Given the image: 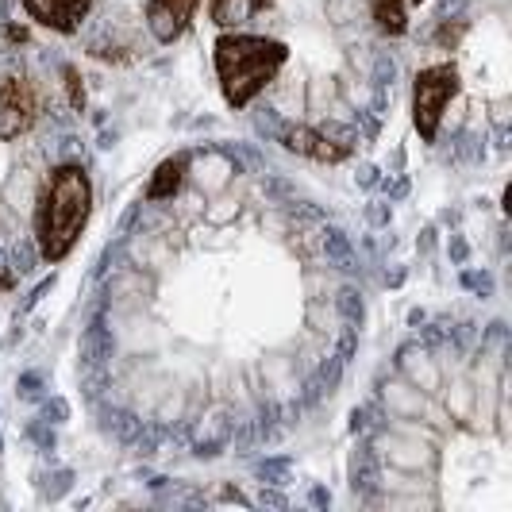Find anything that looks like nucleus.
Returning a JSON list of instances; mask_svg holds the SVG:
<instances>
[{"label": "nucleus", "mask_w": 512, "mask_h": 512, "mask_svg": "<svg viewBox=\"0 0 512 512\" xmlns=\"http://www.w3.org/2000/svg\"><path fill=\"white\" fill-rule=\"evenodd\" d=\"M89 212H93L89 174L74 162L54 166L35 201V239H39V255L51 266L77 247L81 231L89 224Z\"/></svg>", "instance_id": "obj_1"}, {"label": "nucleus", "mask_w": 512, "mask_h": 512, "mask_svg": "<svg viewBox=\"0 0 512 512\" xmlns=\"http://www.w3.org/2000/svg\"><path fill=\"white\" fill-rule=\"evenodd\" d=\"M216 77L220 93L231 108H247L258 93L282 74L289 62V47L270 35H247V31H228L216 39Z\"/></svg>", "instance_id": "obj_2"}, {"label": "nucleus", "mask_w": 512, "mask_h": 512, "mask_svg": "<svg viewBox=\"0 0 512 512\" xmlns=\"http://www.w3.org/2000/svg\"><path fill=\"white\" fill-rule=\"evenodd\" d=\"M459 93V70L451 62H439V66H428L416 74V85H412V120H416V131L424 143H432L439 135V124H443V112L451 97Z\"/></svg>", "instance_id": "obj_3"}, {"label": "nucleus", "mask_w": 512, "mask_h": 512, "mask_svg": "<svg viewBox=\"0 0 512 512\" xmlns=\"http://www.w3.org/2000/svg\"><path fill=\"white\" fill-rule=\"evenodd\" d=\"M43 116V93L24 74H12L0 81V143L20 139Z\"/></svg>", "instance_id": "obj_4"}, {"label": "nucleus", "mask_w": 512, "mask_h": 512, "mask_svg": "<svg viewBox=\"0 0 512 512\" xmlns=\"http://www.w3.org/2000/svg\"><path fill=\"white\" fill-rule=\"evenodd\" d=\"M285 147L316 162H343L355 151V135L343 128H289L282 135Z\"/></svg>", "instance_id": "obj_5"}, {"label": "nucleus", "mask_w": 512, "mask_h": 512, "mask_svg": "<svg viewBox=\"0 0 512 512\" xmlns=\"http://www.w3.org/2000/svg\"><path fill=\"white\" fill-rule=\"evenodd\" d=\"M197 8H201V0H147L143 16H147V27L158 43H174L189 31Z\"/></svg>", "instance_id": "obj_6"}, {"label": "nucleus", "mask_w": 512, "mask_h": 512, "mask_svg": "<svg viewBox=\"0 0 512 512\" xmlns=\"http://www.w3.org/2000/svg\"><path fill=\"white\" fill-rule=\"evenodd\" d=\"M24 12L54 35H74L93 12V0H24Z\"/></svg>", "instance_id": "obj_7"}, {"label": "nucleus", "mask_w": 512, "mask_h": 512, "mask_svg": "<svg viewBox=\"0 0 512 512\" xmlns=\"http://www.w3.org/2000/svg\"><path fill=\"white\" fill-rule=\"evenodd\" d=\"M274 0H208V20L216 27H243L258 20Z\"/></svg>", "instance_id": "obj_8"}, {"label": "nucleus", "mask_w": 512, "mask_h": 512, "mask_svg": "<svg viewBox=\"0 0 512 512\" xmlns=\"http://www.w3.org/2000/svg\"><path fill=\"white\" fill-rule=\"evenodd\" d=\"M185 170H189V154H174V158H166V162H162V166L154 170V181L147 185V201H162V197H174V189L181 185Z\"/></svg>", "instance_id": "obj_9"}, {"label": "nucleus", "mask_w": 512, "mask_h": 512, "mask_svg": "<svg viewBox=\"0 0 512 512\" xmlns=\"http://www.w3.org/2000/svg\"><path fill=\"white\" fill-rule=\"evenodd\" d=\"M370 12L385 35H405L409 31V16H405V0H370Z\"/></svg>", "instance_id": "obj_10"}, {"label": "nucleus", "mask_w": 512, "mask_h": 512, "mask_svg": "<svg viewBox=\"0 0 512 512\" xmlns=\"http://www.w3.org/2000/svg\"><path fill=\"white\" fill-rule=\"evenodd\" d=\"M62 74H66V85H70V101H74V108H81V104H85V93H81V85H77V70L66 66Z\"/></svg>", "instance_id": "obj_11"}, {"label": "nucleus", "mask_w": 512, "mask_h": 512, "mask_svg": "<svg viewBox=\"0 0 512 512\" xmlns=\"http://www.w3.org/2000/svg\"><path fill=\"white\" fill-rule=\"evenodd\" d=\"M416 4H420V0H416Z\"/></svg>", "instance_id": "obj_12"}]
</instances>
